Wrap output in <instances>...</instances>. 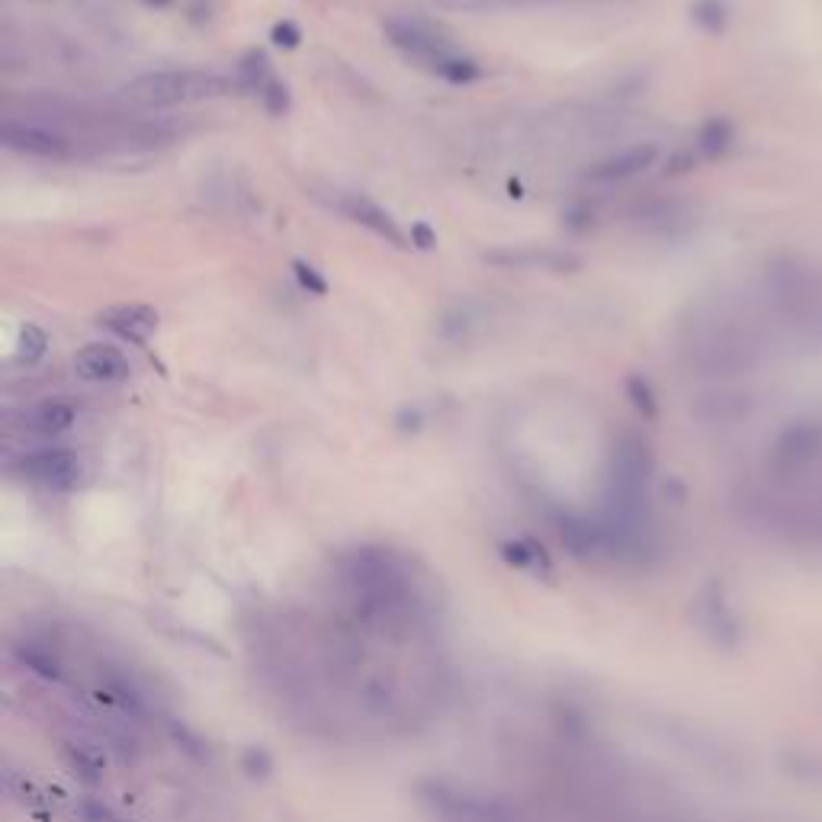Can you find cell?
I'll list each match as a JSON object with an SVG mask.
<instances>
[{"mask_svg":"<svg viewBox=\"0 0 822 822\" xmlns=\"http://www.w3.org/2000/svg\"><path fill=\"white\" fill-rule=\"evenodd\" d=\"M768 322L739 302H700L678 328L681 360L694 376L739 379L752 373L768 350Z\"/></svg>","mask_w":822,"mask_h":822,"instance_id":"obj_1","label":"cell"},{"mask_svg":"<svg viewBox=\"0 0 822 822\" xmlns=\"http://www.w3.org/2000/svg\"><path fill=\"white\" fill-rule=\"evenodd\" d=\"M761 315L797 344H822V264L806 254H774L758 280Z\"/></svg>","mask_w":822,"mask_h":822,"instance_id":"obj_2","label":"cell"},{"mask_svg":"<svg viewBox=\"0 0 822 822\" xmlns=\"http://www.w3.org/2000/svg\"><path fill=\"white\" fill-rule=\"evenodd\" d=\"M386 36L405 58L447 84H473L482 78V68L473 58L460 55L444 36H437L431 26L418 20H386Z\"/></svg>","mask_w":822,"mask_h":822,"instance_id":"obj_3","label":"cell"},{"mask_svg":"<svg viewBox=\"0 0 822 822\" xmlns=\"http://www.w3.org/2000/svg\"><path fill=\"white\" fill-rule=\"evenodd\" d=\"M232 87L219 74L206 71H148L126 84V100L145 110H164V106L219 97Z\"/></svg>","mask_w":822,"mask_h":822,"instance_id":"obj_4","label":"cell"},{"mask_svg":"<svg viewBox=\"0 0 822 822\" xmlns=\"http://www.w3.org/2000/svg\"><path fill=\"white\" fill-rule=\"evenodd\" d=\"M0 142L4 148L17 151V155H29V158H45V161H62L71 158V139L65 132L49 129L42 123H23V119H4L0 126Z\"/></svg>","mask_w":822,"mask_h":822,"instance_id":"obj_5","label":"cell"},{"mask_svg":"<svg viewBox=\"0 0 822 822\" xmlns=\"http://www.w3.org/2000/svg\"><path fill=\"white\" fill-rule=\"evenodd\" d=\"M100 325L116 334L119 341L129 344H148L158 331V312L145 302H119L100 312Z\"/></svg>","mask_w":822,"mask_h":822,"instance_id":"obj_6","label":"cell"},{"mask_svg":"<svg viewBox=\"0 0 822 822\" xmlns=\"http://www.w3.org/2000/svg\"><path fill=\"white\" fill-rule=\"evenodd\" d=\"M74 373L84 383L97 386H116L129 379V360L123 357V350L110 344H87L74 354Z\"/></svg>","mask_w":822,"mask_h":822,"instance_id":"obj_7","label":"cell"},{"mask_svg":"<svg viewBox=\"0 0 822 822\" xmlns=\"http://www.w3.org/2000/svg\"><path fill=\"white\" fill-rule=\"evenodd\" d=\"M341 209H344V216H347V219H354L357 225L370 228V232H373L376 238L389 241L392 248H408V245H405V232L399 228V222H395L379 203L367 200V196H344V200H341Z\"/></svg>","mask_w":822,"mask_h":822,"instance_id":"obj_8","label":"cell"},{"mask_svg":"<svg viewBox=\"0 0 822 822\" xmlns=\"http://www.w3.org/2000/svg\"><path fill=\"white\" fill-rule=\"evenodd\" d=\"M78 424V408L65 399H42L20 411V428L33 434H65Z\"/></svg>","mask_w":822,"mask_h":822,"instance_id":"obj_9","label":"cell"},{"mask_svg":"<svg viewBox=\"0 0 822 822\" xmlns=\"http://www.w3.org/2000/svg\"><path fill=\"white\" fill-rule=\"evenodd\" d=\"M659 158L656 145H633L623 148L620 155H611L607 161L595 164L588 171V180H598V184H617V180H630L636 174H643L646 167H652Z\"/></svg>","mask_w":822,"mask_h":822,"instance_id":"obj_10","label":"cell"},{"mask_svg":"<svg viewBox=\"0 0 822 822\" xmlns=\"http://www.w3.org/2000/svg\"><path fill=\"white\" fill-rule=\"evenodd\" d=\"M20 473L33 482H65L78 473V460H74V453L65 447H45L23 456Z\"/></svg>","mask_w":822,"mask_h":822,"instance_id":"obj_11","label":"cell"},{"mask_svg":"<svg viewBox=\"0 0 822 822\" xmlns=\"http://www.w3.org/2000/svg\"><path fill=\"white\" fill-rule=\"evenodd\" d=\"M485 261L492 264H501V267H553V270H566V267H575L578 261L572 257H562V254H540V251H492Z\"/></svg>","mask_w":822,"mask_h":822,"instance_id":"obj_12","label":"cell"},{"mask_svg":"<svg viewBox=\"0 0 822 822\" xmlns=\"http://www.w3.org/2000/svg\"><path fill=\"white\" fill-rule=\"evenodd\" d=\"M704 418L710 421H736L742 411H745V395L739 392H713V395H704Z\"/></svg>","mask_w":822,"mask_h":822,"instance_id":"obj_13","label":"cell"},{"mask_svg":"<svg viewBox=\"0 0 822 822\" xmlns=\"http://www.w3.org/2000/svg\"><path fill=\"white\" fill-rule=\"evenodd\" d=\"M45 350H49V334H45L39 325H23L20 328V338H17V360L26 363V367H33L45 357Z\"/></svg>","mask_w":822,"mask_h":822,"instance_id":"obj_14","label":"cell"},{"mask_svg":"<svg viewBox=\"0 0 822 822\" xmlns=\"http://www.w3.org/2000/svg\"><path fill=\"white\" fill-rule=\"evenodd\" d=\"M729 142H733V129H729V123H723V119H710L697 135V151L707 158H717L729 148Z\"/></svg>","mask_w":822,"mask_h":822,"instance_id":"obj_15","label":"cell"},{"mask_svg":"<svg viewBox=\"0 0 822 822\" xmlns=\"http://www.w3.org/2000/svg\"><path fill=\"white\" fill-rule=\"evenodd\" d=\"M694 20L707 29V33H720L723 23H726V7L720 0H700L694 7Z\"/></svg>","mask_w":822,"mask_h":822,"instance_id":"obj_16","label":"cell"},{"mask_svg":"<svg viewBox=\"0 0 822 822\" xmlns=\"http://www.w3.org/2000/svg\"><path fill=\"white\" fill-rule=\"evenodd\" d=\"M627 392H630V399H633V405L643 411V415H656V399H652V389H649V383L643 376H630L627 379Z\"/></svg>","mask_w":822,"mask_h":822,"instance_id":"obj_17","label":"cell"},{"mask_svg":"<svg viewBox=\"0 0 822 822\" xmlns=\"http://www.w3.org/2000/svg\"><path fill=\"white\" fill-rule=\"evenodd\" d=\"M293 273H296V280L302 283V289H309L312 296H325L328 293V280L318 273L312 264L306 261H293Z\"/></svg>","mask_w":822,"mask_h":822,"instance_id":"obj_18","label":"cell"},{"mask_svg":"<svg viewBox=\"0 0 822 822\" xmlns=\"http://www.w3.org/2000/svg\"><path fill=\"white\" fill-rule=\"evenodd\" d=\"M270 39H273V45H280V49H296V45L302 42V29L293 20H283V23L273 26Z\"/></svg>","mask_w":822,"mask_h":822,"instance_id":"obj_19","label":"cell"},{"mask_svg":"<svg viewBox=\"0 0 822 822\" xmlns=\"http://www.w3.org/2000/svg\"><path fill=\"white\" fill-rule=\"evenodd\" d=\"M261 97L267 103V110L270 113H286V106H289V94H286V87L277 84V81H270L264 90H261Z\"/></svg>","mask_w":822,"mask_h":822,"instance_id":"obj_20","label":"cell"},{"mask_svg":"<svg viewBox=\"0 0 822 822\" xmlns=\"http://www.w3.org/2000/svg\"><path fill=\"white\" fill-rule=\"evenodd\" d=\"M411 245H418L421 251H431L437 245V235L424 222H418V225H411Z\"/></svg>","mask_w":822,"mask_h":822,"instance_id":"obj_21","label":"cell"},{"mask_svg":"<svg viewBox=\"0 0 822 822\" xmlns=\"http://www.w3.org/2000/svg\"><path fill=\"white\" fill-rule=\"evenodd\" d=\"M148 4H158L161 7V4H167V0H148Z\"/></svg>","mask_w":822,"mask_h":822,"instance_id":"obj_22","label":"cell"}]
</instances>
